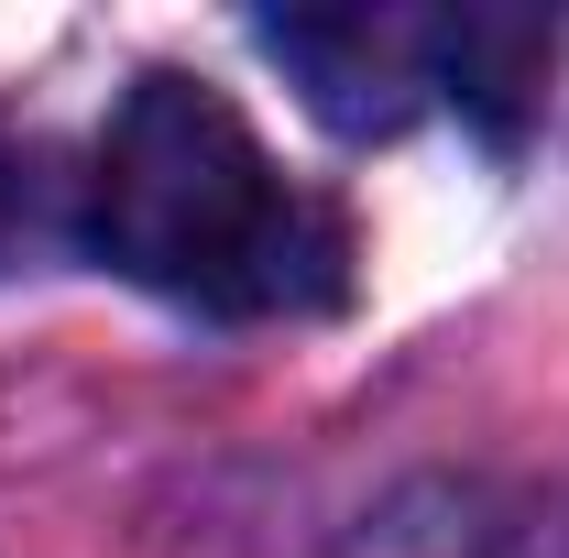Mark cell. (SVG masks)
Returning <instances> with one entry per match:
<instances>
[{
	"label": "cell",
	"mask_w": 569,
	"mask_h": 558,
	"mask_svg": "<svg viewBox=\"0 0 569 558\" xmlns=\"http://www.w3.org/2000/svg\"><path fill=\"white\" fill-rule=\"evenodd\" d=\"M77 230L110 275L153 285L176 307H209V318L329 307L340 263H351L340 219L284 187L274 153L252 142V121L209 77H176V67L132 77V99L110 110Z\"/></svg>",
	"instance_id": "6da1fadb"
},
{
	"label": "cell",
	"mask_w": 569,
	"mask_h": 558,
	"mask_svg": "<svg viewBox=\"0 0 569 558\" xmlns=\"http://www.w3.org/2000/svg\"><path fill=\"white\" fill-rule=\"evenodd\" d=\"M263 44L307 77V110L351 142L406 132L427 99V22H406V11H284V22H263Z\"/></svg>",
	"instance_id": "7a4b0ae2"
},
{
	"label": "cell",
	"mask_w": 569,
	"mask_h": 558,
	"mask_svg": "<svg viewBox=\"0 0 569 558\" xmlns=\"http://www.w3.org/2000/svg\"><path fill=\"white\" fill-rule=\"evenodd\" d=\"M340 558H559V548H548V515H537L526 492L427 471V482L383 492V504L351 526Z\"/></svg>",
	"instance_id": "3957f363"
},
{
	"label": "cell",
	"mask_w": 569,
	"mask_h": 558,
	"mask_svg": "<svg viewBox=\"0 0 569 558\" xmlns=\"http://www.w3.org/2000/svg\"><path fill=\"white\" fill-rule=\"evenodd\" d=\"M559 56V22L548 11H515V0H471V11H438L427 22V88L460 99L493 142L526 132V99Z\"/></svg>",
	"instance_id": "277c9868"
},
{
	"label": "cell",
	"mask_w": 569,
	"mask_h": 558,
	"mask_svg": "<svg viewBox=\"0 0 569 558\" xmlns=\"http://www.w3.org/2000/svg\"><path fill=\"white\" fill-rule=\"evenodd\" d=\"M33 209H44V176H33V142L0 132V275L22 263V241H33Z\"/></svg>",
	"instance_id": "5b68a950"
}]
</instances>
